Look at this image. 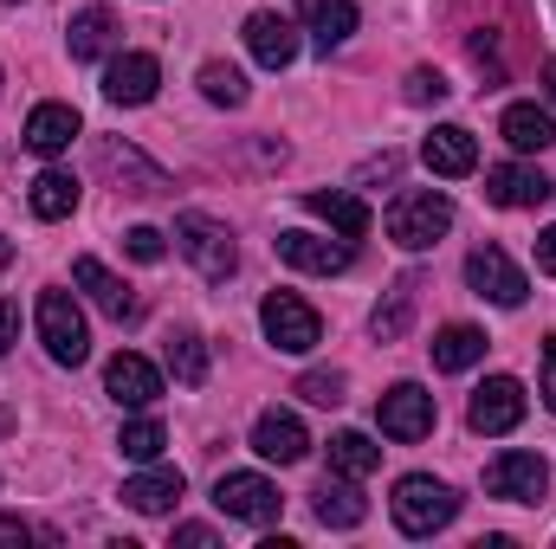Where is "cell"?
Here are the masks:
<instances>
[{
	"label": "cell",
	"mask_w": 556,
	"mask_h": 549,
	"mask_svg": "<svg viewBox=\"0 0 556 549\" xmlns=\"http://www.w3.org/2000/svg\"><path fill=\"white\" fill-rule=\"evenodd\" d=\"M453 518H459V491H453V485H440V478H427V472H415V478L395 485V531H402V537H433V531H446Z\"/></svg>",
	"instance_id": "cell-1"
},
{
	"label": "cell",
	"mask_w": 556,
	"mask_h": 549,
	"mask_svg": "<svg viewBox=\"0 0 556 549\" xmlns=\"http://www.w3.org/2000/svg\"><path fill=\"white\" fill-rule=\"evenodd\" d=\"M446 227H453V201L433 194V188H415V194H402V201L389 207V240H395L402 253H427V246H440Z\"/></svg>",
	"instance_id": "cell-2"
},
{
	"label": "cell",
	"mask_w": 556,
	"mask_h": 549,
	"mask_svg": "<svg viewBox=\"0 0 556 549\" xmlns=\"http://www.w3.org/2000/svg\"><path fill=\"white\" fill-rule=\"evenodd\" d=\"M175 246L194 259V272L207 278V284H227V278H233V266H240L233 233H227L220 220H207V214H181V220H175Z\"/></svg>",
	"instance_id": "cell-3"
},
{
	"label": "cell",
	"mask_w": 556,
	"mask_h": 549,
	"mask_svg": "<svg viewBox=\"0 0 556 549\" xmlns=\"http://www.w3.org/2000/svg\"><path fill=\"white\" fill-rule=\"evenodd\" d=\"M39 343L59 369H78L91 356V330H85V310L65 297V291H46L39 297Z\"/></svg>",
	"instance_id": "cell-4"
},
{
	"label": "cell",
	"mask_w": 556,
	"mask_h": 549,
	"mask_svg": "<svg viewBox=\"0 0 556 549\" xmlns=\"http://www.w3.org/2000/svg\"><path fill=\"white\" fill-rule=\"evenodd\" d=\"M260 323H266L273 349H285V356H311V349L324 343V317H317L298 291H273V297L260 304Z\"/></svg>",
	"instance_id": "cell-5"
},
{
	"label": "cell",
	"mask_w": 556,
	"mask_h": 549,
	"mask_svg": "<svg viewBox=\"0 0 556 549\" xmlns=\"http://www.w3.org/2000/svg\"><path fill=\"white\" fill-rule=\"evenodd\" d=\"M485 491L505 498V505H544V491H551V465H544L538 452H498V459L485 465Z\"/></svg>",
	"instance_id": "cell-6"
},
{
	"label": "cell",
	"mask_w": 556,
	"mask_h": 549,
	"mask_svg": "<svg viewBox=\"0 0 556 549\" xmlns=\"http://www.w3.org/2000/svg\"><path fill=\"white\" fill-rule=\"evenodd\" d=\"M376 420H382V433H389V439L415 446V439H427V433H433L440 408H433V395H427L420 382H395V388L376 401Z\"/></svg>",
	"instance_id": "cell-7"
},
{
	"label": "cell",
	"mask_w": 556,
	"mask_h": 549,
	"mask_svg": "<svg viewBox=\"0 0 556 549\" xmlns=\"http://www.w3.org/2000/svg\"><path fill=\"white\" fill-rule=\"evenodd\" d=\"M214 505H220L233 524H273L285 498H278L273 478H260V472H227V478L214 485Z\"/></svg>",
	"instance_id": "cell-8"
},
{
	"label": "cell",
	"mask_w": 556,
	"mask_h": 549,
	"mask_svg": "<svg viewBox=\"0 0 556 549\" xmlns=\"http://www.w3.org/2000/svg\"><path fill=\"white\" fill-rule=\"evenodd\" d=\"M466 284L479 291V297H492L498 310H518L525 297H531V284H525V272L498 253V246H479L472 259H466Z\"/></svg>",
	"instance_id": "cell-9"
},
{
	"label": "cell",
	"mask_w": 556,
	"mask_h": 549,
	"mask_svg": "<svg viewBox=\"0 0 556 549\" xmlns=\"http://www.w3.org/2000/svg\"><path fill=\"white\" fill-rule=\"evenodd\" d=\"M278 259L285 266H298V272H350V259H356V240H324V233H278L273 240Z\"/></svg>",
	"instance_id": "cell-10"
},
{
	"label": "cell",
	"mask_w": 556,
	"mask_h": 549,
	"mask_svg": "<svg viewBox=\"0 0 556 549\" xmlns=\"http://www.w3.org/2000/svg\"><path fill=\"white\" fill-rule=\"evenodd\" d=\"M104 388H111L117 408H155V401H162V369L142 362V356H130V349H117V356L104 362Z\"/></svg>",
	"instance_id": "cell-11"
},
{
	"label": "cell",
	"mask_w": 556,
	"mask_h": 549,
	"mask_svg": "<svg viewBox=\"0 0 556 549\" xmlns=\"http://www.w3.org/2000/svg\"><path fill=\"white\" fill-rule=\"evenodd\" d=\"M253 452L260 459H273V465H298L304 452H311V433H304V420L285 408H266L253 420Z\"/></svg>",
	"instance_id": "cell-12"
},
{
	"label": "cell",
	"mask_w": 556,
	"mask_h": 549,
	"mask_svg": "<svg viewBox=\"0 0 556 549\" xmlns=\"http://www.w3.org/2000/svg\"><path fill=\"white\" fill-rule=\"evenodd\" d=\"M247 52L266 65V72H285L291 59H298V26L273 13V7H260V13H247Z\"/></svg>",
	"instance_id": "cell-13"
},
{
	"label": "cell",
	"mask_w": 556,
	"mask_h": 549,
	"mask_svg": "<svg viewBox=\"0 0 556 549\" xmlns=\"http://www.w3.org/2000/svg\"><path fill=\"white\" fill-rule=\"evenodd\" d=\"M466 420H472V433H511V426L525 420V388H518L511 375H492V382L472 395Z\"/></svg>",
	"instance_id": "cell-14"
},
{
	"label": "cell",
	"mask_w": 556,
	"mask_h": 549,
	"mask_svg": "<svg viewBox=\"0 0 556 549\" xmlns=\"http://www.w3.org/2000/svg\"><path fill=\"white\" fill-rule=\"evenodd\" d=\"M98 168L124 188V194H168V175L155 162H142L130 142H98Z\"/></svg>",
	"instance_id": "cell-15"
},
{
	"label": "cell",
	"mask_w": 556,
	"mask_h": 549,
	"mask_svg": "<svg viewBox=\"0 0 556 549\" xmlns=\"http://www.w3.org/2000/svg\"><path fill=\"white\" fill-rule=\"evenodd\" d=\"M420 162L433 175L459 181V175L479 168V142H472V130H459V124H440V130H427V142H420Z\"/></svg>",
	"instance_id": "cell-16"
},
{
	"label": "cell",
	"mask_w": 556,
	"mask_h": 549,
	"mask_svg": "<svg viewBox=\"0 0 556 549\" xmlns=\"http://www.w3.org/2000/svg\"><path fill=\"white\" fill-rule=\"evenodd\" d=\"M72 278L91 291V304H98L104 317H117V323H137V317H142V297L124 284V278L104 272V259H78V266H72Z\"/></svg>",
	"instance_id": "cell-17"
},
{
	"label": "cell",
	"mask_w": 556,
	"mask_h": 549,
	"mask_svg": "<svg viewBox=\"0 0 556 549\" xmlns=\"http://www.w3.org/2000/svg\"><path fill=\"white\" fill-rule=\"evenodd\" d=\"M485 194H492L498 207H544L556 188L538 168H525V162H498V168H485Z\"/></svg>",
	"instance_id": "cell-18"
},
{
	"label": "cell",
	"mask_w": 556,
	"mask_h": 549,
	"mask_svg": "<svg viewBox=\"0 0 556 549\" xmlns=\"http://www.w3.org/2000/svg\"><path fill=\"white\" fill-rule=\"evenodd\" d=\"M155 85H162V65H155L149 52H124V59H111V72H104V98H111V104H149Z\"/></svg>",
	"instance_id": "cell-19"
},
{
	"label": "cell",
	"mask_w": 556,
	"mask_h": 549,
	"mask_svg": "<svg viewBox=\"0 0 556 549\" xmlns=\"http://www.w3.org/2000/svg\"><path fill=\"white\" fill-rule=\"evenodd\" d=\"M304 214H317L330 233H343V240H363L369 233V207L350 194V188H311L304 194Z\"/></svg>",
	"instance_id": "cell-20"
},
{
	"label": "cell",
	"mask_w": 556,
	"mask_h": 549,
	"mask_svg": "<svg viewBox=\"0 0 556 549\" xmlns=\"http://www.w3.org/2000/svg\"><path fill=\"white\" fill-rule=\"evenodd\" d=\"M298 13H304V33L317 52H337L356 33V0H298Z\"/></svg>",
	"instance_id": "cell-21"
},
{
	"label": "cell",
	"mask_w": 556,
	"mask_h": 549,
	"mask_svg": "<svg viewBox=\"0 0 556 549\" xmlns=\"http://www.w3.org/2000/svg\"><path fill=\"white\" fill-rule=\"evenodd\" d=\"M311 511H317V524H324V531H356V524L369 518V505H363V491H356V485H350L343 472L317 485V505H311Z\"/></svg>",
	"instance_id": "cell-22"
},
{
	"label": "cell",
	"mask_w": 556,
	"mask_h": 549,
	"mask_svg": "<svg viewBox=\"0 0 556 549\" xmlns=\"http://www.w3.org/2000/svg\"><path fill=\"white\" fill-rule=\"evenodd\" d=\"M124 505L142 511V518H162V511H175L181 505V472L175 465H155V472H142L124 485Z\"/></svg>",
	"instance_id": "cell-23"
},
{
	"label": "cell",
	"mask_w": 556,
	"mask_h": 549,
	"mask_svg": "<svg viewBox=\"0 0 556 549\" xmlns=\"http://www.w3.org/2000/svg\"><path fill=\"white\" fill-rule=\"evenodd\" d=\"M72 137H78V111L72 104H39L26 117V149L33 155H59V149H72Z\"/></svg>",
	"instance_id": "cell-24"
},
{
	"label": "cell",
	"mask_w": 556,
	"mask_h": 549,
	"mask_svg": "<svg viewBox=\"0 0 556 549\" xmlns=\"http://www.w3.org/2000/svg\"><path fill=\"white\" fill-rule=\"evenodd\" d=\"M498 130H505V142H511L518 155H544V149L556 142V117L551 111H538V104H511Z\"/></svg>",
	"instance_id": "cell-25"
},
{
	"label": "cell",
	"mask_w": 556,
	"mask_h": 549,
	"mask_svg": "<svg viewBox=\"0 0 556 549\" xmlns=\"http://www.w3.org/2000/svg\"><path fill=\"white\" fill-rule=\"evenodd\" d=\"M479 356H485V330H472V323H446V330L433 336V369H446V375L472 369Z\"/></svg>",
	"instance_id": "cell-26"
},
{
	"label": "cell",
	"mask_w": 556,
	"mask_h": 549,
	"mask_svg": "<svg viewBox=\"0 0 556 549\" xmlns=\"http://www.w3.org/2000/svg\"><path fill=\"white\" fill-rule=\"evenodd\" d=\"M117 46V13L111 7H85L72 20V59H104Z\"/></svg>",
	"instance_id": "cell-27"
},
{
	"label": "cell",
	"mask_w": 556,
	"mask_h": 549,
	"mask_svg": "<svg viewBox=\"0 0 556 549\" xmlns=\"http://www.w3.org/2000/svg\"><path fill=\"white\" fill-rule=\"evenodd\" d=\"M26 201H33V214H39V220H65V214L78 207V181H72L65 168H46V175L33 181V194H26Z\"/></svg>",
	"instance_id": "cell-28"
},
{
	"label": "cell",
	"mask_w": 556,
	"mask_h": 549,
	"mask_svg": "<svg viewBox=\"0 0 556 549\" xmlns=\"http://www.w3.org/2000/svg\"><path fill=\"white\" fill-rule=\"evenodd\" d=\"M162 356H168V375H175L181 388H201V382H207V343H201L194 330H175Z\"/></svg>",
	"instance_id": "cell-29"
},
{
	"label": "cell",
	"mask_w": 556,
	"mask_h": 549,
	"mask_svg": "<svg viewBox=\"0 0 556 549\" xmlns=\"http://www.w3.org/2000/svg\"><path fill=\"white\" fill-rule=\"evenodd\" d=\"M382 465V446L369 439V433H337L330 439V472H343V478H369Z\"/></svg>",
	"instance_id": "cell-30"
},
{
	"label": "cell",
	"mask_w": 556,
	"mask_h": 549,
	"mask_svg": "<svg viewBox=\"0 0 556 549\" xmlns=\"http://www.w3.org/2000/svg\"><path fill=\"white\" fill-rule=\"evenodd\" d=\"M201 98L220 104V111H240V104H247V78H240L233 65L214 59V65H201Z\"/></svg>",
	"instance_id": "cell-31"
},
{
	"label": "cell",
	"mask_w": 556,
	"mask_h": 549,
	"mask_svg": "<svg viewBox=\"0 0 556 549\" xmlns=\"http://www.w3.org/2000/svg\"><path fill=\"white\" fill-rule=\"evenodd\" d=\"M162 446H168L162 420H130V426L117 433V452H124V459H162Z\"/></svg>",
	"instance_id": "cell-32"
},
{
	"label": "cell",
	"mask_w": 556,
	"mask_h": 549,
	"mask_svg": "<svg viewBox=\"0 0 556 549\" xmlns=\"http://www.w3.org/2000/svg\"><path fill=\"white\" fill-rule=\"evenodd\" d=\"M415 278H402V284H395V297H389V310H376V336H382V343H395V336H402V330H408V310H415Z\"/></svg>",
	"instance_id": "cell-33"
},
{
	"label": "cell",
	"mask_w": 556,
	"mask_h": 549,
	"mask_svg": "<svg viewBox=\"0 0 556 549\" xmlns=\"http://www.w3.org/2000/svg\"><path fill=\"white\" fill-rule=\"evenodd\" d=\"M343 388H350V382H343L337 369H311V375H298V395H304L311 408H343Z\"/></svg>",
	"instance_id": "cell-34"
},
{
	"label": "cell",
	"mask_w": 556,
	"mask_h": 549,
	"mask_svg": "<svg viewBox=\"0 0 556 549\" xmlns=\"http://www.w3.org/2000/svg\"><path fill=\"white\" fill-rule=\"evenodd\" d=\"M446 91H453V85H446L433 65H415V72H408V104H440Z\"/></svg>",
	"instance_id": "cell-35"
},
{
	"label": "cell",
	"mask_w": 556,
	"mask_h": 549,
	"mask_svg": "<svg viewBox=\"0 0 556 549\" xmlns=\"http://www.w3.org/2000/svg\"><path fill=\"white\" fill-rule=\"evenodd\" d=\"M124 253H130V259H142V266H155L168 246H162V233H155V227H130V233H124Z\"/></svg>",
	"instance_id": "cell-36"
},
{
	"label": "cell",
	"mask_w": 556,
	"mask_h": 549,
	"mask_svg": "<svg viewBox=\"0 0 556 549\" xmlns=\"http://www.w3.org/2000/svg\"><path fill=\"white\" fill-rule=\"evenodd\" d=\"M0 537H7V544H20V537H46V544H52V531H39V524H26V518H0Z\"/></svg>",
	"instance_id": "cell-37"
},
{
	"label": "cell",
	"mask_w": 556,
	"mask_h": 549,
	"mask_svg": "<svg viewBox=\"0 0 556 549\" xmlns=\"http://www.w3.org/2000/svg\"><path fill=\"white\" fill-rule=\"evenodd\" d=\"M175 544H181V549H214V531H207V524H181V531H175Z\"/></svg>",
	"instance_id": "cell-38"
},
{
	"label": "cell",
	"mask_w": 556,
	"mask_h": 549,
	"mask_svg": "<svg viewBox=\"0 0 556 549\" xmlns=\"http://www.w3.org/2000/svg\"><path fill=\"white\" fill-rule=\"evenodd\" d=\"M544 408L556 413V336L544 343Z\"/></svg>",
	"instance_id": "cell-39"
},
{
	"label": "cell",
	"mask_w": 556,
	"mask_h": 549,
	"mask_svg": "<svg viewBox=\"0 0 556 549\" xmlns=\"http://www.w3.org/2000/svg\"><path fill=\"white\" fill-rule=\"evenodd\" d=\"M13 336H20V310L0 297V356H7V343H13Z\"/></svg>",
	"instance_id": "cell-40"
},
{
	"label": "cell",
	"mask_w": 556,
	"mask_h": 549,
	"mask_svg": "<svg viewBox=\"0 0 556 549\" xmlns=\"http://www.w3.org/2000/svg\"><path fill=\"white\" fill-rule=\"evenodd\" d=\"M538 272H551V278H556V227L544 233V240H538Z\"/></svg>",
	"instance_id": "cell-41"
},
{
	"label": "cell",
	"mask_w": 556,
	"mask_h": 549,
	"mask_svg": "<svg viewBox=\"0 0 556 549\" xmlns=\"http://www.w3.org/2000/svg\"><path fill=\"white\" fill-rule=\"evenodd\" d=\"M544 91H551V104H556V59H544Z\"/></svg>",
	"instance_id": "cell-42"
},
{
	"label": "cell",
	"mask_w": 556,
	"mask_h": 549,
	"mask_svg": "<svg viewBox=\"0 0 556 549\" xmlns=\"http://www.w3.org/2000/svg\"><path fill=\"white\" fill-rule=\"evenodd\" d=\"M7 266H13V246H7V240H0V272H7Z\"/></svg>",
	"instance_id": "cell-43"
},
{
	"label": "cell",
	"mask_w": 556,
	"mask_h": 549,
	"mask_svg": "<svg viewBox=\"0 0 556 549\" xmlns=\"http://www.w3.org/2000/svg\"><path fill=\"white\" fill-rule=\"evenodd\" d=\"M7 426H13V413H7V408H0V433H7Z\"/></svg>",
	"instance_id": "cell-44"
}]
</instances>
